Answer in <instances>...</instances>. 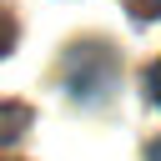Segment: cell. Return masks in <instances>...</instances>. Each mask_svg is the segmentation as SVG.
Listing matches in <instances>:
<instances>
[{"label": "cell", "instance_id": "obj_3", "mask_svg": "<svg viewBox=\"0 0 161 161\" xmlns=\"http://www.w3.org/2000/svg\"><path fill=\"white\" fill-rule=\"evenodd\" d=\"M146 101H151V106H161V60L146 70Z\"/></svg>", "mask_w": 161, "mask_h": 161}, {"label": "cell", "instance_id": "obj_2", "mask_svg": "<svg viewBox=\"0 0 161 161\" xmlns=\"http://www.w3.org/2000/svg\"><path fill=\"white\" fill-rule=\"evenodd\" d=\"M126 10H131L136 20H156V15H161V0H126Z\"/></svg>", "mask_w": 161, "mask_h": 161}, {"label": "cell", "instance_id": "obj_1", "mask_svg": "<svg viewBox=\"0 0 161 161\" xmlns=\"http://www.w3.org/2000/svg\"><path fill=\"white\" fill-rule=\"evenodd\" d=\"M25 126H30V111L15 106V101H0V146H10Z\"/></svg>", "mask_w": 161, "mask_h": 161}, {"label": "cell", "instance_id": "obj_5", "mask_svg": "<svg viewBox=\"0 0 161 161\" xmlns=\"http://www.w3.org/2000/svg\"><path fill=\"white\" fill-rule=\"evenodd\" d=\"M146 161H161V136L151 141V151H146Z\"/></svg>", "mask_w": 161, "mask_h": 161}, {"label": "cell", "instance_id": "obj_4", "mask_svg": "<svg viewBox=\"0 0 161 161\" xmlns=\"http://www.w3.org/2000/svg\"><path fill=\"white\" fill-rule=\"evenodd\" d=\"M10 45H15V20H10L5 10H0V55H5Z\"/></svg>", "mask_w": 161, "mask_h": 161}]
</instances>
